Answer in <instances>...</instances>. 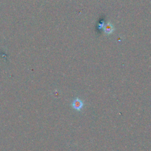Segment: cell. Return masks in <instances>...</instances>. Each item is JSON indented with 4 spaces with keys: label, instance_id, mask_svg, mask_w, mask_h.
<instances>
[{
    "label": "cell",
    "instance_id": "6da1fadb",
    "mask_svg": "<svg viewBox=\"0 0 151 151\" xmlns=\"http://www.w3.org/2000/svg\"><path fill=\"white\" fill-rule=\"evenodd\" d=\"M73 107L77 110H80L83 106V102L79 99H75L72 103Z\"/></svg>",
    "mask_w": 151,
    "mask_h": 151
}]
</instances>
